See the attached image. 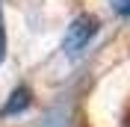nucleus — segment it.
<instances>
[{"label":"nucleus","mask_w":130,"mask_h":127,"mask_svg":"<svg viewBox=\"0 0 130 127\" xmlns=\"http://www.w3.org/2000/svg\"><path fill=\"white\" fill-rule=\"evenodd\" d=\"M95 33H98V18H92V15L74 18L71 27H68V33H65V53L77 56L92 39H95Z\"/></svg>","instance_id":"f257e3e1"},{"label":"nucleus","mask_w":130,"mask_h":127,"mask_svg":"<svg viewBox=\"0 0 130 127\" xmlns=\"http://www.w3.org/2000/svg\"><path fill=\"white\" fill-rule=\"evenodd\" d=\"M30 98H32V95H30V89H24V86H21V89H15V92L9 95L6 106H3L0 112H3V115H15V112H24L27 106H30Z\"/></svg>","instance_id":"f03ea898"},{"label":"nucleus","mask_w":130,"mask_h":127,"mask_svg":"<svg viewBox=\"0 0 130 127\" xmlns=\"http://www.w3.org/2000/svg\"><path fill=\"white\" fill-rule=\"evenodd\" d=\"M115 9H118L121 15H130V0H118V3H115Z\"/></svg>","instance_id":"7ed1b4c3"},{"label":"nucleus","mask_w":130,"mask_h":127,"mask_svg":"<svg viewBox=\"0 0 130 127\" xmlns=\"http://www.w3.org/2000/svg\"><path fill=\"white\" fill-rule=\"evenodd\" d=\"M3 53H6V36H3V21H0V62H3Z\"/></svg>","instance_id":"20e7f679"}]
</instances>
